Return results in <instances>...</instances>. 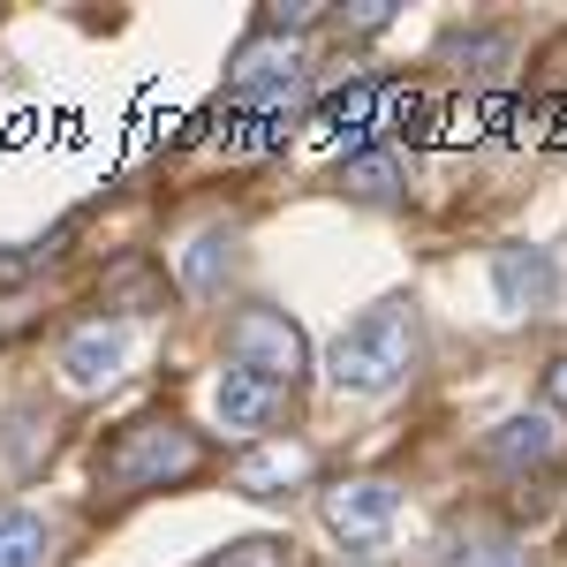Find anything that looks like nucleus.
<instances>
[{"label": "nucleus", "mask_w": 567, "mask_h": 567, "mask_svg": "<svg viewBox=\"0 0 567 567\" xmlns=\"http://www.w3.org/2000/svg\"><path fill=\"white\" fill-rule=\"evenodd\" d=\"M122 379V333L114 326H76L69 341H61V386L91 401V393H106Z\"/></svg>", "instance_id": "obj_7"}, {"label": "nucleus", "mask_w": 567, "mask_h": 567, "mask_svg": "<svg viewBox=\"0 0 567 567\" xmlns=\"http://www.w3.org/2000/svg\"><path fill=\"white\" fill-rule=\"evenodd\" d=\"M45 560V523L31 507H0V567H39Z\"/></svg>", "instance_id": "obj_15"}, {"label": "nucleus", "mask_w": 567, "mask_h": 567, "mask_svg": "<svg viewBox=\"0 0 567 567\" xmlns=\"http://www.w3.org/2000/svg\"><path fill=\"white\" fill-rule=\"evenodd\" d=\"M227 355L243 363V371H258V379H272V386H296L310 371V341L303 326L288 318V310L272 303H250L235 326H227Z\"/></svg>", "instance_id": "obj_3"}, {"label": "nucleus", "mask_w": 567, "mask_h": 567, "mask_svg": "<svg viewBox=\"0 0 567 567\" xmlns=\"http://www.w3.org/2000/svg\"><path fill=\"white\" fill-rule=\"evenodd\" d=\"M205 470V439L182 416H136L130 432H114V446L99 454V484L106 492H167Z\"/></svg>", "instance_id": "obj_1"}, {"label": "nucleus", "mask_w": 567, "mask_h": 567, "mask_svg": "<svg viewBox=\"0 0 567 567\" xmlns=\"http://www.w3.org/2000/svg\"><path fill=\"white\" fill-rule=\"evenodd\" d=\"M318 477V454H310L303 439H258L243 462H235V492H250V499H288L296 484Z\"/></svg>", "instance_id": "obj_6"}, {"label": "nucleus", "mask_w": 567, "mask_h": 567, "mask_svg": "<svg viewBox=\"0 0 567 567\" xmlns=\"http://www.w3.org/2000/svg\"><path fill=\"white\" fill-rule=\"evenodd\" d=\"M280 401H288V386H272V379H258V371H219V386H213V409H219V424L227 432H272L280 424Z\"/></svg>", "instance_id": "obj_9"}, {"label": "nucleus", "mask_w": 567, "mask_h": 567, "mask_svg": "<svg viewBox=\"0 0 567 567\" xmlns=\"http://www.w3.org/2000/svg\"><path fill=\"white\" fill-rule=\"evenodd\" d=\"M318 16H326V8H318V0H280V8H272V16H265V31H272V39H296V31H310V23H318Z\"/></svg>", "instance_id": "obj_17"}, {"label": "nucleus", "mask_w": 567, "mask_h": 567, "mask_svg": "<svg viewBox=\"0 0 567 567\" xmlns=\"http://www.w3.org/2000/svg\"><path fill=\"white\" fill-rule=\"evenodd\" d=\"M553 288H560L553 250H537V243H499L492 250V296H499L507 318H537V310L553 303Z\"/></svg>", "instance_id": "obj_5"}, {"label": "nucleus", "mask_w": 567, "mask_h": 567, "mask_svg": "<svg viewBox=\"0 0 567 567\" xmlns=\"http://www.w3.org/2000/svg\"><path fill=\"white\" fill-rule=\"evenodd\" d=\"M182 288L189 296H219L227 288V272H235V227H197L189 243H182Z\"/></svg>", "instance_id": "obj_11"}, {"label": "nucleus", "mask_w": 567, "mask_h": 567, "mask_svg": "<svg viewBox=\"0 0 567 567\" xmlns=\"http://www.w3.org/2000/svg\"><path fill=\"white\" fill-rule=\"evenodd\" d=\"M545 409H560V416H567V355L545 363Z\"/></svg>", "instance_id": "obj_19"}, {"label": "nucleus", "mask_w": 567, "mask_h": 567, "mask_svg": "<svg viewBox=\"0 0 567 567\" xmlns=\"http://www.w3.org/2000/svg\"><path fill=\"white\" fill-rule=\"evenodd\" d=\"M205 567H288V545H272V537H243V545L213 553Z\"/></svg>", "instance_id": "obj_16"}, {"label": "nucleus", "mask_w": 567, "mask_h": 567, "mask_svg": "<svg viewBox=\"0 0 567 567\" xmlns=\"http://www.w3.org/2000/svg\"><path fill=\"white\" fill-rule=\"evenodd\" d=\"M446 53H454L470 76H484V84H499V76L515 69V39H507V31H492V23H477V31H454V39H446Z\"/></svg>", "instance_id": "obj_14"}, {"label": "nucleus", "mask_w": 567, "mask_h": 567, "mask_svg": "<svg viewBox=\"0 0 567 567\" xmlns=\"http://www.w3.org/2000/svg\"><path fill=\"white\" fill-rule=\"evenodd\" d=\"M341 189L349 197H363V205H393L401 197V159L393 152H341Z\"/></svg>", "instance_id": "obj_13"}, {"label": "nucleus", "mask_w": 567, "mask_h": 567, "mask_svg": "<svg viewBox=\"0 0 567 567\" xmlns=\"http://www.w3.org/2000/svg\"><path fill=\"white\" fill-rule=\"evenodd\" d=\"M318 515H326V529L341 545H379L393 529V515H401V484L393 477H349L318 499Z\"/></svg>", "instance_id": "obj_4"}, {"label": "nucleus", "mask_w": 567, "mask_h": 567, "mask_svg": "<svg viewBox=\"0 0 567 567\" xmlns=\"http://www.w3.org/2000/svg\"><path fill=\"white\" fill-rule=\"evenodd\" d=\"M393 23V0H355L349 8V31H386Z\"/></svg>", "instance_id": "obj_18"}, {"label": "nucleus", "mask_w": 567, "mask_h": 567, "mask_svg": "<svg viewBox=\"0 0 567 567\" xmlns=\"http://www.w3.org/2000/svg\"><path fill=\"white\" fill-rule=\"evenodd\" d=\"M379 99H386V91L371 84V76H349L341 91H326V99H318V114H310V122H318L326 136H341V130H379Z\"/></svg>", "instance_id": "obj_12"}, {"label": "nucleus", "mask_w": 567, "mask_h": 567, "mask_svg": "<svg viewBox=\"0 0 567 567\" xmlns=\"http://www.w3.org/2000/svg\"><path fill=\"white\" fill-rule=\"evenodd\" d=\"M439 567H537V553H529L515 529L470 515V523H454L439 537Z\"/></svg>", "instance_id": "obj_8"}, {"label": "nucleus", "mask_w": 567, "mask_h": 567, "mask_svg": "<svg viewBox=\"0 0 567 567\" xmlns=\"http://www.w3.org/2000/svg\"><path fill=\"white\" fill-rule=\"evenodd\" d=\"M409 363H416V310L379 303L326 349V379H333L341 393H393L401 379H409Z\"/></svg>", "instance_id": "obj_2"}, {"label": "nucleus", "mask_w": 567, "mask_h": 567, "mask_svg": "<svg viewBox=\"0 0 567 567\" xmlns=\"http://www.w3.org/2000/svg\"><path fill=\"white\" fill-rule=\"evenodd\" d=\"M484 454H492L499 470H545V462L560 454V432H553L545 409H529V416H499V424L484 432Z\"/></svg>", "instance_id": "obj_10"}]
</instances>
